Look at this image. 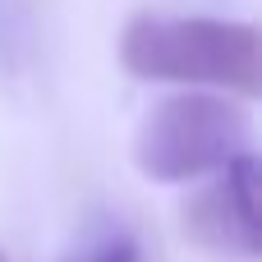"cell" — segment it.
Wrapping results in <instances>:
<instances>
[{
    "label": "cell",
    "mask_w": 262,
    "mask_h": 262,
    "mask_svg": "<svg viewBox=\"0 0 262 262\" xmlns=\"http://www.w3.org/2000/svg\"><path fill=\"white\" fill-rule=\"evenodd\" d=\"M258 28L239 18H161L138 14L124 23L120 64L143 83H175L180 92L258 97L262 51Z\"/></svg>",
    "instance_id": "obj_1"
},
{
    "label": "cell",
    "mask_w": 262,
    "mask_h": 262,
    "mask_svg": "<svg viewBox=\"0 0 262 262\" xmlns=\"http://www.w3.org/2000/svg\"><path fill=\"white\" fill-rule=\"evenodd\" d=\"M249 138H253L249 111L235 97L170 92L138 124L134 166L157 184H189V180L216 175L235 157H244Z\"/></svg>",
    "instance_id": "obj_2"
},
{
    "label": "cell",
    "mask_w": 262,
    "mask_h": 262,
    "mask_svg": "<svg viewBox=\"0 0 262 262\" xmlns=\"http://www.w3.org/2000/svg\"><path fill=\"white\" fill-rule=\"evenodd\" d=\"M184 230L226 258H258L262 230H258V157L244 152L235 157L226 170H216V180L207 189L193 193V203L184 207Z\"/></svg>",
    "instance_id": "obj_3"
},
{
    "label": "cell",
    "mask_w": 262,
    "mask_h": 262,
    "mask_svg": "<svg viewBox=\"0 0 262 262\" xmlns=\"http://www.w3.org/2000/svg\"><path fill=\"white\" fill-rule=\"evenodd\" d=\"M37 51L32 0H0V74H23Z\"/></svg>",
    "instance_id": "obj_4"
},
{
    "label": "cell",
    "mask_w": 262,
    "mask_h": 262,
    "mask_svg": "<svg viewBox=\"0 0 262 262\" xmlns=\"http://www.w3.org/2000/svg\"><path fill=\"white\" fill-rule=\"evenodd\" d=\"M69 262H138V244H134V235L115 230V235H101L97 244L78 249Z\"/></svg>",
    "instance_id": "obj_5"
},
{
    "label": "cell",
    "mask_w": 262,
    "mask_h": 262,
    "mask_svg": "<svg viewBox=\"0 0 262 262\" xmlns=\"http://www.w3.org/2000/svg\"><path fill=\"white\" fill-rule=\"evenodd\" d=\"M0 262H5V249H0Z\"/></svg>",
    "instance_id": "obj_6"
}]
</instances>
